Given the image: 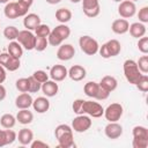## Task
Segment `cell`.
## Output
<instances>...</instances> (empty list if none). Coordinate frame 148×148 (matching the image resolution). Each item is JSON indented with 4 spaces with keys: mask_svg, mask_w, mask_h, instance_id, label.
<instances>
[{
    "mask_svg": "<svg viewBox=\"0 0 148 148\" xmlns=\"http://www.w3.org/2000/svg\"><path fill=\"white\" fill-rule=\"evenodd\" d=\"M123 69H124V75H125L126 80L131 84H135L142 75V73L140 72V69L136 65V61H134L133 59L125 60L124 65H123Z\"/></svg>",
    "mask_w": 148,
    "mask_h": 148,
    "instance_id": "6da1fadb",
    "label": "cell"
},
{
    "mask_svg": "<svg viewBox=\"0 0 148 148\" xmlns=\"http://www.w3.org/2000/svg\"><path fill=\"white\" fill-rule=\"evenodd\" d=\"M120 51H121V45L117 39H110L106 43H104L102 46H99L98 49L99 54L104 59L116 57L120 53Z\"/></svg>",
    "mask_w": 148,
    "mask_h": 148,
    "instance_id": "7a4b0ae2",
    "label": "cell"
},
{
    "mask_svg": "<svg viewBox=\"0 0 148 148\" xmlns=\"http://www.w3.org/2000/svg\"><path fill=\"white\" fill-rule=\"evenodd\" d=\"M79 45H80V49L83 53L88 54V56H94L98 52V49H99V45H98V42L96 39H94L92 37L90 36H81L80 39H79Z\"/></svg>",
    "mask_w": 148,
    "mask_h": 148,
    "instance_id": "3957f363",
    "label": "cell"
},
{
    "mask_svg": "<svg viewBox=\"0 0 148 148\" xmlns=\"http://www.w3.org/2000/svg\"><path fill=\"white\" fill-rule=\"evenodd\" d=\"M91 125H92V121L90 117L86 114H77V117H75L72 120V130L77 133H83L88 131L91 127Z\"/></svg>",
    "mask_w": 148,
    "mask_h": 148,
    "instance_id": "277c9868",
    "label": "cell"
},
{
    "mask_svg": "<svg viewBox=\"0 0 148 148\" xmlns=\"http://www.w3.org/2000/svg\"><path fill=\"white\" fill-rule=\"evenodd\" d=\"M17 42L21 44L22 47H24L28 51H31L35 49V40L36 36L30 31V30H21L18 31V35L16 37Z\"/></svg>",
    "mask_w": 148,
    "mask_h": 148,
    "instance_id": "5b68a950",
    "label": "cell"
},
{
    "mask_svg": "<svg viewBox=\"0 0 148 148\" xmlns=\"http://www.w3.org/2000/svg\"><path fill=\"white\" fill-rule=\"evenodd\" d=\"M83 113L88 114L92 118H99L104 113V108L97 102L84 101L83 102Z\"/></svg>",
    "mask_w": 148,
    "mask_h": 148,
    "instance_id": "8992f818",
    "label": "cell"
},
{
    "mask_svg": "<svg viewBox=\"0 0 148 148\" xmlns=\"http://www.w3.org/2000/svg\"><path fill=\"white\" fill-rule=\"evenodd\" d=\"M123 112H124V109H123L121 104H119V103H112L106 109H104L103 116L109 121H118L121 118Z\"/></svg>",
    "mask_w": 148,
    "mask_h": 148,
    "instance_id": "52a82bcc",
    "label": "cell"
},
{
    "mask_svg": "<svg viewBox=\"0 0 148 148\" xmlns=\"http://www.w3.org/2000/svg\"><path fill=\"white\" fill-rule=\"evenodd\" d=\"M136 13V6L134 3V1L131 0H123L121 2H119L118 6V14L123 17V18H130L132 16H134Z\"/></svg>",
    "mask_w": 148,
    "mask_h": 148,
    "instance_id": "ba28073f",
    "label": "cell"
},
{
    "mask_svg": "<svg viewBox=\"0 0 148 148\" xmlns=\"http://www.w3.org/2000/svg\"><path fill=\"white\" fill-rule=\"evenodd\" d=\"M0 65L3 66L9 72H14L20 68L21 62H20V59L12 57L7 52V53H0Z\"/></svg>",
    "mask_w": 148,
    "mask_h": 148,
    "instance_id": "9c48e42d",
    "label": "cell"
},
{
    "mask_svg": "<svg viewBox=\"0 0 148 148\" xmlns=\"http://www.w3.org/2000/svg\"><path fill=\"white\" fill-rule=\"evenodd\" d=\"M82 9L86 16L96 17L101 12L99 2L98 0H82Z\"/></svg>",
    "mask_w": 148,
    "mask_h": 148,
    "instance_id": "30bf717a",
    "label": "cell"
},
{
    "mask_svg": "<svg viewBox=\"0 0 148 148\" xmlns=\"http://www.w3.org/2000/svg\"><path fill=\"white\" fill-rule=\"evenodd\" d=\"M75 54V49L72 44H62L57 51V58L61 61L71 60Z\"/></svg>",
    "mask_w": 148,
    "mask_h": 148,
    "instance_id": "8fae6325",
    "label": "cell"
},
{
    "mask_svg": "<svg viewBox=\"0 0 148 148\" xmlns=\"http://www.w3.org/2000/svg\"><path fill=\"white\" fill-rule=\"evenodd\" d=\"M104 133H105L106 138H109V139H118L123 134V126L120 124H118L117 121H110L105 126Z\"/></svg>",
    "mask_w": 148,
    "mask_h": 148,
    "instance_id": "7c38bea8",
    "label": "cell"
},
{
    "mask_svg": "<svg viewBox=\"0 0 148 148\" xmlns=\"http://www.w3.org/2000/svg\"><path fill=\"white\" fill-rule=\"evenodd\" d=\"M68 76V71L65 66L62 65H54L51 67L50 69V77L56 81V82H59V81H62L65 80L66 77Z\"/></svg>",
    "mask_w": 148,
    "mask_h": 148,
    "instance_id": "4fadbf2b",
    "label": "cell"
},
{
    "mask_svg": "<svg viewBox=\"0 0 148 148\" xmlns=\"http://www.w3.org/2000/svg\"><path fill=\"white\" fill-rule=\"evenodd\" d=\"M87 75V71L81 65H74L68 69V76L73 81H82Z\"/></svg>",
    "mask_w": 148,
    "mask_h": 148,
    "instance_id": "5bb4252c",
    "label": "cell"
},
{
    "mask_svg": "<svg viewBox=\"0 0 148 148\" xmlns=\"http://www.w3.org/2000/svg\"><path fill=\"white\" fill-rule=\"evenodd\" d=\"M130 28V23L126 18H117L112 22L111 24V29L114 34L117 35H124L128 31Z\"/></svg>",
    "mask_w": 148,
    "mask_h": 148,
    "instance_id": "9a60e30c",
    "label": "cell"
},
{
    "mask_svg": "<svg viewBox=\"0 0 148 148\" xmlns=\"http://www.w3.org/2000/svg\"><path fill=\"white\" fill-rule=\"evenodd\" d=\"M40 89H42L43 94L46 97H53V96H56L58 94L59 87H58V83H56V81L47 80L44 83H42V88Z\"/></svg>",
    "mask_w": 148,
    "mask_h": 148,
    "instance_id": "2e32d148",
    "label": "cell"
},
{
    "mask_svg": "<svg viewBox=\"0 0 148 148\" xmlns=\"http://www.w3.org/2000/svg\"><path fill=\"white\" fill-rule=\"evenodd\" d=\"M32 97L28 92H22L15 98V105L17 109H29L32 105Z\"/></svg>",
    "mask_w": 148,
    "mask_h": 148,
    "instance_id": "e0dca14e",
    "label": "cell"
},
{
    "mask_svg": "<svg viewBox=\"0 0 148 148\" xmlns=\"http://www.w3.org/2000/svg\"><path fill=\"white\" fill-rule=\"evenodd\" d=\"M39 24H40V17L35 13L27 14L23 18V25L27 30H35L36 27Z\"/></svg>",
    "mask_w": 148,
    "mask_h": 148,
    "instance_id": "ac0fdd59",
    "label": "cell"
},
{
    "mask_svg": "<svg viewBox=\"0 0 148 148\" xmlns=\"http://www.w3.org/2000/svg\"><path fill=\"white\" fill-rule=\"evenodd\" d=\"M32 108L38 113H45L50 109V101L47 99V97L44 96L37 97L36 99L32 101Z\"/></svg>",
    "mask_w": 148,
    "mask_h": 148,
    "instance_id": "d6986e66",
    "label": "cell"
},
{
    "mask_svg": "<svg viewBox=\"0 0 148 148\" xmlns=\"http://www.w3.org/2000/svg\"><path fill=\"white\" fill-rule=\"evenodd\" d=\"M57 140H58V146L60 148H71V147L75 146L74 138H73V131L61 134L60 136L57 138Z\"/></svg>",
    "mask_w": 148,
    "mask_h": 148,
    "instance_id": "ffe728a7",
    "label": "cell"
},
{
    "mask_svg": "<svg viewBox=\"0 0 148 148\" xmlns=\"http://www.w3.org/2000/svg\"><path fill=\"white\" fill-rule=\"evenodd\" d=\"M128 31L132 37L141 38L146 35V25H145V23H141V22H134L130 25Z\"/></svg>",
    "mask_w": 148,
    "mask_h": 148,
    "instance_id": "44dd1931",
    "label": "cell"
},
{
    "mask_svg": "<svg viewBox=\"0 0 148 148\" xmlns=\"http://www.w3.org/2000/svg\"><path fill=\"white\" fill-rule=\"evenodd\" d=\"M16 139L18 140V142H20L21 145L28 146V145H30V143L32 142V140H34V133H32V131L29 130V128H22V130H20L18 135H17Z\"/></svg>",
    "mask_w": 148,
    "mask_h": 148,
    "instance_id": "7402d4cb",
    "label": "cell"
},
{
    "mask_svg": "<svg viewBox=\"0 0 148 148\" xmlns=\"http://www.w3.org/2000/svg\"><path fill=\"white\" fill-rule=\"evenodd\" d=\"M98 84L101 87H103L104 89H106L109 92H111V91L116 90V88L118 86V81H117L116 77H113L111 75H106V76L102 77V80H101V82Z\"/></svg>",
    "mask_w": 148,
    "mask_h": 148,
    "instance_id": "603a6c76",
    "label": "cell"
},
{
    "mask_svg": "<svg viewBox=\"0 0 148 148\" xmlns=\"http://www.w3.org/2000/svg\"><path fill=\"white\" fill-rule=\"evenodd\" d=\"M16 120L22 125H28L34 120V114L29 109H21L16 114Z\"/></svg>",
    "mask_w": 148,
    "mask_h": 148,
    "instance_id": "cb8c5ba5",
    "label": "cell"
},
{
    "mask_svg": "<svg viewBox=\"0 0 148 148\" xmlns=\"http://www.w3.org/2000/svg\"><path fill=\"white\" fill-rule=\"evenodd\" d=\"M7 50H8V53H9L12 57H14V58L20 59V58L23 56V49H22V46H21V44H20L18 42L12 40V42L8 44Z\"/></svg>",
    "mask_w": 148,
    "mask_h": 148,
    "instance_id": "d4e9b609",
    "label": "cell"
},
{
    "mask_svg": "<svg viewBox=\"0 0 148 148\" xmlns=\"http://www.w3.org/2000/svg\"><path fill=\"white\" fill-rule=\"evenodd\" d=\"M72 18V12L68 8H59L56 12V20L60 23H67Z\"/></svg>",
    "mask_w": 148,
    "mask_h": 148,
    "instance_id": "484cf974",
    "label": "cell"
},
{
    "mask_svg": "<svg viewBox=\"0 0 148 148\" xmlns=\"http://www.w3.org/2000/svg\"><path fill=\"white\" fill-rule=\"evenodd\" d=\"M3 14L7 18H10V20L18 17V14L16 10V2H10V1L7 2L5 8H3Z\"/></svg>",
    "mask_w": 148,
    "mask_h": 148,
    "instance_id": "4316f807",
    "label": "cell"
},
{
    "mask_svg": "<svg viewBox=\"0 0 148 148\" xmlns=\"http://www.w3.org/2000/svg\"><path fill=\"white\" fill-rule=\"evenodd\" d=\"M98 87L99 84L96 83L95 81H89L84 84L83 87V91L84 94L88 96V97H91V98H95L96 97V94H97V90H98Z\"/></svg>",
    "mask_w": 148,
    "mask_h": 148,
    "instance_id": "83f0119b",
    "label": "cell"
},
{
    "mask_svg": "<svg viewBox=\"0 0 148 148\" xmlns=\"http://www.w3.org/2000/svg\"><path fill=\"white\" fill-rule=\"evenodd\" d=\"M0 124L3 128H13L16 124V117L10 113H5L0 118Z\"/></svg>",
    "mask_w": 148,
    "mask_h": 148,
    "instance_id": "f1b7e54d",
    "label": "cell"
},
{
    "mask_svg": "<svg viewBox=\"0 0 148 148\" xmlns=\"http://www.w3.org/2000/svg\"><path fill=\"white\" fill-rule=\"evenodd\" d=\"M53 31H54L62 40L67 39V38L69 37V35H71V29H69V27H67L65 23H60L59 25H57V27L53 29Z\"/></svg>",
    "mask_w": 148,
    "mask_h": 148,
    "instance_id": "f546056e",
    "label": "cell"
},
{
    "mask_svg": "<svg viewBox=\"0 0 148 148\" xmlns=\"http://www.w3.org/2000/svg\"><path fill=\"white\" fill-rule=\"evenodd\" d=\"M133 138H139V139H148V130L145 126H134L132 130Z\"/></svg>",
    "mask_w": 148,
    "mask_h": 148,
    "instance_id": "4dcf8cb0",
    "label": "cell"
},
{
    "mask_svg": "<svg viewBox=\"0 0 148 148\" xmlns=\"http://www.w3.org/2000/svg\"><path fill=\"white\" fill-rule=\"evenodd\" d=\"M17 35H18V29H17L16 27H14V25H8V27H6L5 30H3V36H5L7 39H9V40L16 39Z\"/></svg>",
    "mask_w": 148,
    "mask_h": 148,
    "instance_id": "1f68e13d",
    "label": "cell"
},
{
    "mask_svg": "<svg viewBox=\"0 0 148 148\" xmlns=\"http://www.w3.org/2000/svg\"><path fill=\"white\" fill-rule=\"evenodd\" d=\"M49 45V42H47V38L46 37H39V36H36V40H35V49L36 51L38 52H42L44 51Z\"/></svg>",
    "mask_w": 148,
    "mask_h": 148,
    "instance_id": "d6a6232c",
    "label": "cell"
},
{
    "mask_svg": "<svg viewBox=\"0 0 148 148\" xmlns=\"http://www.w3.org/2000/svg\"><path fill=\"white\" fill-rule=\"evenodd\" d=\"M15 87L20 92H28L29 89V82H28V77H21L18 80H16L15 82Z\"/></svg>",
    "mask_w": 148,
    "mask_h": 148,
    "instance_id": "836d02e7",
    "label": "cell"
},
{
    "mask_svg": "<svg viewBox=\"0 0 148 148\" xmlns=\"http://www.w3.org/2000/svg\"><path fill=\"white\" fill-rule=\"evenodd\" d=\"M28 82H29V89H28V92H37L40 90L42 88V83L38 82L32 75L28 77Z\"/></svg>",
    "mask_w": 148,
    "mask_h": 148,
    "instance_id": "e575fe53",
    "label": "cell"
},
{
    "mask_svg": "<svg viewBox=\"0 0 148 148\" xmlns=\"http://www.w3.org/2000/svg\"><path fill=\"white\" fill-rule=\"evenodd\" d=\"M50 32H51V30H50V27L47 24H42L40 23L35 29L36 36H39V37H47L50 35Z\"/></svg>",
    "mask_w": 148,
    "mask_h": 148,
    "instance_id": "d590c367",
    "label": "cell"
},
{
    "mask_svg": "<svg viewBox=\"0 0 148 148\" xmlns=\"http://www.w3.org/2000/svg\"><path fill=\"white\" fill-rule=\"evenodd\" d=\"M136 88L142 91V92H147L148 91V76L146 74H142L141 77L139 79V81L135 83Z\"/></svg>",
    "mask_w": 148,
    "mask_h": 148,
    "instance_id": "8d00e7d4",
    "label": "cell"
},
{
    "mask_svg": "<svg viewBox=\"0 0 148 148\" xmlns=\"http://www.w3.org/2000/svg\"><path fill=\"white\" fill-rule=\"evenodd\" d=\"M136 65L142 74H147L148 73V56L140 57L139 60L136 61Z\"/></svg>",
    "mask_w": 148,
    "mask_h": 148,
    "instance_id": "74e56055",
    "label": "cell"
},
{
    "mask_svg": "<svg viewBox=\"0 0 148 148\" xmlns=\"http://www.w3.org/2000/svg\"><path fill=\"white\" fill-rule=\"evenodd\" d=\"M47 42H49V44H51L52 46H59V45H61V43L64 42L53 30L50 32V35L47 36Z\"/></svg>",
    "mask_w": 148,
    "mask_h": 148,
    "instance_id": "f35d334b",
    "label": "cell"
},
{
    "mask_svg": "<svg viewBox=\"0 0 148 148\" xmlns=\"http://www.w3.org/2000/svg\"><path fill=\"white\" fill-rule=\"evenodd\" d=\"M83 102L84 99H81V98H77L73 102L72 104V109L74 111V113L76 114H84L83 113Z\"/></svg>",
    "mask_w": 148,
    "mask_h": 148,
    "instance_id": "ab89813d",
    "label": "cell"
},
{
    "mask_svg": "<svg viewBox=\"0 0 148 148\" xmlns=\"http://www.w3.org/2000/svg\"><path fill=\"white\" fill-rule=\"evenodd\" d=\"M32 76L40 83H44L45 81L49 80V74L45 72V71H42V69H38V71H35Z\"/></svg>",
    "mask_w": 148,
    "mask_h": 148,
    "instance_id": "60d3db41",
    "label": "cell"
},
{
    "mask_svg": "<svg viewBox=\"0 0 148 148\" xmlns=\"http://www.w3.org/2000/svg\"><path fill=\"white\" fill-rule=\"evenodd\" d=\"M71 131H73V130H72V127H71L69 125H67V124H60V125H58V126L56 127V130H54L56 139H57L58 136H60L61 134H64V133H66V132H71Z\"/></svg>",
    "mask_w": 148,
    "mask_h": 148,
    "instance_id": "b9f144b4",
    "label": "cell"
},
{
    "mask_svg": "<svg viewBox=\"0 0 148 148\" xmlns=\"http://www.w3.org/2000/svg\"><path fill=\"white\" fill-rule=\"evenodd\" d=\"M138 49L140 52H142L143 54H147L148 53V37H141L139 38V42H138Z\"/></svg>",
    "mask_w": 148,
    "mask_h": 148,
    "instance_id": "7bdbcfd3",
    "label": "cell"
},
{
    "mask_svg": "<svg viewBox=\"0 0 148 148\" xmlns=\"http://www.w3.org/2000/svg\"><path fill=\"white\" fill-rule=\"evenodd\" d=\"M132 146H133V148H147L148 147V139L133 138Z\"/></svg>",
    "mask_w": 148,
    "mask_h": 148,
    "instance_id": "ee69618b",
    "label": "cell"
},
{
    "mask_svg": "<svg viewBox=\"0 0 148 148\" xmlns=\"http://www.w3.org/2000/svg\"><path fill=\"white\" fill-rule=\"evenodd\" d=\"M5 136H6V142H7V145H12V143L16 140V138H17L16 133H15L13 130H10V128H6V130H5Z\"/></svg>",
    "mask_w": 148,
    "mask_h": 148,
    "instance_id": "f6af8a7d",
    "label": "cell"
},
{
    "mask_svg": "<svg viewBox=\"0 0 148 148\" xmlns=\"http://www.w3.org/2000/svg\"><path fill=\"white\" fill-rule=\"evenodd\" d=\"M138 17H139V21H140L141 23H147V22H148V7H147V6L142 7V8L139 10Z\"/></svg>",
    "mask_w": 148,
    "mask_h": 148,
    "instance_id": "bcb514c9",
    "label": "cell"
},
{
    "mask_svg": "<svg viewBox=\"0 0 148 148\" xmlns=\"http://www.w3.org/2000/svg\"><path fill=\"white\" fill-rule=\"evenodd\" d=\"M109 96H110V92H109L106 89H104L103 87H101V86H99L95 98H96V99H98V101H104V99H106Z\"/></svg>",
    "mask_w": 148,
    "mask_h": 148,
    "instance_id": "7dc6e473",
    "label": "cell"
},
{
    "mask_svg": "<svg viewBox=\"0 0 148 148\" xmlns=\"http://www.w3.org/2000/svg\"><path fill=\"white\" fill-rule=\"evenodd\" d=\"M16 10H17V14H18V17L20 16H25L28 14V10H29V7H27L25 5L16 1Z\"/></svg>",
    "mask_w": 148,
    "mask_h": 148,
    "instance_id": "c3c4849f",
    "label": "cell"
},
{
    "mask_svg": "<svg viewBox=\"0 0 148 148\" xmlns=\"http://www.w3.org/2000/svg\"><path fill=\"white\" fill-rule=\"evenodd\" d=\"M31 148H49V145L46 142H43L40 140H32V142L30 143Z\"/></svg>",
    "mask_w": 148,
    "mask_h": 148,
    "instance_id": "681fc988",
    "label": "cell"
},
{
    "mask_svg": "<svg viewBox=\"0 0 148 148\" xmlns=\"http://www.w3.org/2000/svg\"><path fill=\"white\" fill-rule=\"evenodd\" d=\"M7 146L6 136H5V130H0V147Z\"/></svg>",
    "mask_w": 148,
    "mask_h": 148,
    "instance_id": "f907efd6",
    "label": "cell"
},
{
    "mask_svg": "<svg viewBox=\"0 0 148 148\" xmlns=\"http://www.w3.org/2000/svg\"><path fill=\"white\" fill-rule=\"evenodd\" d=\"M6 80V68L0 65V83H2Z\"/></svg>",
    "mask_w": 148,
    "mask_h": 148,
    "instance_id": "816d5d0a",
    "label": "cell"
},
{
    "mask_svg": "<svg viewBox=\"0 0 148 148\" xmlns=\"http://www.w3.org/2000/svg\"><path fill=\"white\" fill-rule=\"evenodd\" d=\"M6 98V88L0 83V102Z\"/></svg>",
    "mask_w": 148,
    "mask_h": 148,
    "instance_id": "f5cc1de1",
    "label": "cell"
},
{
    "mask_svg": "<svg viewBox=\"0 0 148 148\" xmlns=\"http://www.w3.org/2000/svg\"><path fill=\"white\" fill-rule=\"evenodd\" d=\"M18 2H21V3H23V5H25L27 7H29V8H30V6L32 5V2H34V0H18Z\"/></svg>",
    "mask_w": 148,
    "mask_h": 148,
    "instance_id": "db71d44e",
    "label": "cell"
},
{
    "mask_svg": "<svg viewBox=\"0 0 148 148\" xmlns=\"http://www.w3.org/2000/svg\"><path fill=\"white\" fill-rule=\"evenodd\" d=\"M61 0H46V2L47 3H50V5H56V3H59Z\"/></svg>",
    "mask_w": 148,
    "mask_h": 148,
    "instance_id": "11a10c76",
    "label": "cell"
},
{
    "mask_svg": "<svg viewBox=\"0 0 148 148\" xmlns=\"http://www.w3.org/2000/svg\"><path fill=\"white\" fill-rule=\"evenodd\" d=\"M9 2V0H0V3H7Z\"/></svg>",
    "mask_w": 148,
    "mask_h": 148,
    "instance_id": "9f6ffc18",
    "label": "cell"
},
{
    "mask_svg": "<svg viewBox=\"0 0 148 148\" xmlns=\"http://www.w3.org/2000/svg\"><path fill=\"white\" fill-rule=\"evenodd\" d=\"M71 2H73V3H77V2H80L81 0H69Z\"/></svg>",
    "mask_w": 148,
    "mask_h": 148,
    "instance_id": "6f0895ef",
    "label": "cell"
},
{
    "mask_svg": "<svg viewBox=\"0 0 148 148\" xmlns=\"http://www.w3.org/2000/svg\"><path fill=\"white\" fill-rule=\"evenodd\" d=\"M113 1H116V2H121L123 0H113Z\"/></svg>",
    "mask_w": 148,
    "mask_h": 148,
    "instance_id": "680465c9",
    "label": "cell"
},
{
    "mask_svg": "<svg viewBox=\"0 0 148 148\" xmlns=\"http://www.w3.org/2000/svg\"><path fill=\"white\" fill-rule=\"evenodd\" d=\"M131 1H138V0H131Z\"/></svg>",
    "mask_w": 148,
    "mask_h": 148,
    "instance_id": "91938a15",
    "label": "cell"
}]
</instances>
